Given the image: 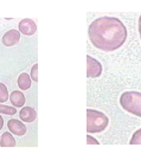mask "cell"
I'll return each instance as SVG.
<instances>
[{"instance_id": "11", "label": "cell", "mask_w": 141, "mask_h": 160, "mask_svg": "<svg viewBox=\"0 0 141 160\" xmlns=\"http://www.w3.org/2000/svg\"><path fill=\"white\" fill-rule=\"evenodd\" d=\"M18 87L22 90L30 89V87H31V78H30V76L28 74L23 72V74L19 75V77H18Z\"/></svg>"}, {"instance_id": "3", "label": "cell", "mask_w": 141, "mask_h": 160, "mask_svg": "<svg viewBox=\"0 0 141 160\" xmlns=\"http://www.w3.org/2000/svg\"><path fill=\"white\" fill-rule=\"evenodd\" d=\"M120 104L126 112L141 118V92L128 90L122 92L120 96Z\"/></svg>"}, {"instance_id": "5", "label": "cell", "mask_w": 141, "mask_h": 160, "mask_svg": "<svg viewBox=\"0 0 141 160\" xmlns=\"http://www.w3.org/2000/svg\"><path fill=\"white\" fill-rule=\"evenodd\" d=\"M37 31V24L34 23L32 19H23L19 23V32L25 34V36H32Z\"/></svg>"}, {"instance_id": "14", "label": "cell", "mask_w": 141, "mask_h": 160, "mask_svg": "<svg viewBox=\"0 0 141 160\" xmlns=\"http://www.w3.org/2000/svg\"><path fill=\"white\" fill-rule=\"evenodd\" d=\"M130 145H141V128L133 134V137L129 141Z\"/></svg>"}, {"instance_id": "12", "label": "cell", "mask_w": 141, "mask_h": 160, "mask_svg": "<svg viewBox=\"0 0 141 160\" xmlns=\"http://www.w3.org/2000/svg\"><path fill=\"white\" fill-rule=\"evenodd\" d=\"M8 100V92H7V88L5 84L0 83V103L6 102Z\"/></svg>"}, {"instance_id": "13", "label": "cell", "mask_w": 141, "mask_h": 160, "mask_svg": "<svg viewBox=\"0 0 141 160\" xmlns=\"http://www.w3.org/2000/svg\"><path fill=\"white\" fill-rule=\"evenodd\" d=\"M0 113L6 115H14L17 113V109H14V107H8V106L0 104Z\"/></svg>"}, {"instance_id": "16", "label": "cell", "mask_w": 141, "mask_h": 160, "mask_svg": "<svg viewBox=\"0 0 141 160\" xmlns=\"http://www.w3.org/2000/svg\"><path fill=\"white\" fill-rule=\"evenodd\" d=\"M87 143H88V145H100V142L96 140L95 138L91 137L90 134L87 135Z\"/></svg>"}, {"instance_id": "9", "label": "cell", "mask_w": 141, "mask_h": 160, "mask_svg": "<svg viewBox=\"0 0 141 160\" xmlns=\"http://www.w3.org/2000/svg\"><path fill=\"white\" fill-rule=\"evenodd\" d=\"M8 100L11 101V103L14 107H23L24 104H25V101H26L24 94L22 92H19V90H14V92H12Z\"/></svg>"}, {"instance_id": "2", "label": "cell", "mask_w": 141, "mask_h": 160, "mask_svg": "<svg viewBox=\"0 0 141 160\" xmlns=\"http://www.w3.org/2000/svg\"><path fill=\"white\" fill-rule=\"evenodd\" d=\"M109 119L106 114L95 109H87V132L89 134L103 132L108 127Z\"/></svg>"}, {"instance_id": "4", "label": "cell", "mask_w": 141, "mask_h": 160, "mask_svg": "<svg viewBox=\"0 0 141 160\" xmlns=\"http://www.w3.org/2000/svg\"><path fill=\"white\" fill-rule=\"evenodd\" d=\"M102 74V65L95 58L87 56V77L96 78Z\"/></svg>"}, {"instance_id": "1", "label": "cell", "mask_w": 141, "mask_h": 160, "mask_svg": "<svg viewBox=\"0 0 141 160\" xmlns=\"http://www.w3.org/2000/svg\"><path fill=\"white\" fill-rule=\"evenodd\" d=\"M89 39L93 45L104 52L118 50L127 39V29L116 17H100L89 25Z\"/></svg>"}, {"instance_id": "6", "label": "cell", "mask_w": 141, "mask_h": 160, "mask_svg": "<svg viewBox=\"0 0 141 160\" xmlns=\"http://www.w3.org/2000/svg\"><path fill=\"white\" fill-rule=\"evenodd\" d=\"M7 127L12 134L18 135V137H23L24 134L26 133V126L24 125L22 121L16 120V119H11L7 122Z\"/></svg>"}, {"instance_id": "7", "label": "cell", "mask_w": 141, "mask_h": 160, "mask_svg": "<svg viewBox=\"0 0 141 160\" xmlns=\"http://www.w3.org/2000/svg\"><path fill=\"white\" fill-rule=\"evenodd\" d=\"M19 39H20V32L17 30H10L4 34L1 42L5 46H13L19 42Z\"/></svg>"}, {"instance_id": "19", "label": "cell", "mask_w": 141, "mask_h": 160, "mask_svg": "<svg viewBox=\"0 0 141 160\" xmlns=\"http://www.w3.org/2000/svg\"><path fill=\"white\" fill-rule=\"evenodd\" d=\"M0 138H1V137H0Z\"/></svg>"}, {"instance_id": "10", "label": "cell", "mask_w": 141, "mask_h": 160, "mask_svg": "<svg viewBox=\"0 0 141 160\" xmlns=\"http://www.w3.org/2000/svg\"><path fill=\"white\" fill-rule=\"evenodd\" d=\"M16 139L11 133H4L3 137L0 138V146L1 147H14L16 146Z\"/></svg>"}, {"instance_id": "18", "label": "cell", "mask_w": 141, "mask_h": 160, "mask_svg": "<svg viewBox=\"0 0 141 160\" xmlns=\"http://www.w3.org/2000/svg\"><path fill=\"white\" fill-rule=\"evenodd\" d=\"M3 126H4V120H3V118L0 116V129L3 128Z\"/></svg>"}, {"instance_id": "8", "label": "cell", "mask_w": 141, "mask_h": 160, "mask_svg": "<svg viewBox=\"0 0 141 160\" xmlns=\"http://www.w3.org/2000/svg\"><path fill=\"white\" fill-rule=\"evenodd\" d=\"M19 116H20L22 121H24V122H33L37 119V112L32 107H24L20 110Z\"/></svg>"}, {"instance_id": "15", "label": "cell", "mask_w": 141, "mask_h": 160, "mask_svg": "<svg viewBox=\"0 0 141 160\" xmlns=\"http://www.w3.org/2000/svg\"><path fill=\"white\" fill-rule=\"evenodd\" d=\"M31 77L33 78L34 82H38V64H34L31 69Z\"/></svg>"}, {"instance_id": "17", "label": "cell", "mask_w": 141, "mask_h": 160, "mask_svg": "<svg viewBox=\"0 0 141 160\" xmlns=\"http://www.w3.org/2000/svg\"><path fill=\"white\" fill-rule=\"evenodd\" d=\"M138 28H139V33H140V38H141V16L139 18V24H138Z\"/></svg>"}]
</instances>
